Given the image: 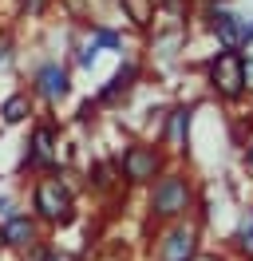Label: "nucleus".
Masks as SVG:
<instances>
[{"label": "nucleus", "instance_id": "f257e3e1", "mask_svg": "<svg viewBox=\"0 0 253 261\" xmlns=\"http://www.w3.org/2000/svg\"><path fill=\"white\" fill-rule=\"evenodd\" d=\"M210 75H214V83H218L225 95H241V83H245V64H241V56H237L234 48H225L218 60H214Z\"/></svg>", "mask_w": 253, "mask_h": 261}, {"label": "nucleus", "instance_id": "f03ea898", "mask_svg": "<svg viewBox=\"0 0 253 261\" xmlns=\"http://www.w3.org/2000/svg\"><path fill=\"white\" fill-rule=\"evenodd\" d=\"M36 210L44 214V218H67V210H71V198H67V190H63L56 178H47L36 186Z\"/></svg>", "mask_w": 253, "mask_h": 261}, {"label": "nucleus", "instance_id": "7ed1b4c3", "mask_svg": "<svg viewBox=\"0 0 253 261\" xmlns=\"http://www.w3.org/2000/svg\"><path fill=\"white\" fill-rule=\"evenodd\" d=\"M155 210L158 214H178L186 210V182L182 178H162L155 186Z\"/></svg>", "mask_w": 253, "mask_h": 261}, {"label": "nucleus", "instance_id": "20e7f679", "mask_svg": "<svg viewBox=\"0 0 253 261\" xmlns=\"http://www.w3.org/2000/svg\"><path fill=\"white\" fill-rule=\"evenodd\" d=\"M36 83H40V91H44L47 99H63L67 95V71H63L60 64H44L40 71H36Z\"/></svg>", "mask_w": 253, "mask_h": 261}, {"label": "nucleus", "instance_id": "39448f33", "mask_svg": "<svg viewBox=\"0 0 253 261\" xmlns=\"http://www.w3.org/2000/svg\"><path fill=\"white\" fill-rule=\"evenodd\" d=\"M123 170H127V178H150L155 174V150H146V147H131L127 150V159H123Z\"/></svg>", "mask_w": 253, "mask_h": 261}, {"label": "nucleus", "instance_id": "423d86ee", "mask_svg": "<svg viewBox=\"0 0 253 261\" xmlns=\"http://www.w3.org/2000/svg\"><path fill=\"white\" fill-rule=\"evenodd\" d=\"M214 32H218V40L225 48H241V44H245V24L237 16H230V12H218V16H214Z\"/></svg>", "mask_w": 253, "mask_h": 261}, {"label": "nucleus", "instance_id": "0eeeda50", "mask_svg": "<svg viewBox=\"0 0 253 261\" xmlns=\"http://www.w3.org/2000/svg\"><path fill=\"white\" fill-rule=\"evenodd\" d=\"M190 253H194V233H190V229H178V233H170L162 261H190Z\"/></svg>", "mask_w": 253, "mask_h": 261}, {"label": "nucleus", "instance_id": "6e6552de", "mask_svg": "<svg viewBox=\"0 0 253 261\" xmlns=\"http://www.w3.org/2000/svg\"><path fill=\"white\" fill-rule=\"evenodd\" d=\"M4 242L8 245H28L32 242V222L28 218H12V222L4 226Z\"/></svg>", "mask_w": 253, "mask_h": 261}, {"label": "nucleus", "instance_id": "1a4fd4ad", "mask_svg": "<svg viewBox=\"0 0 253 261\" xmlns=\"http://www.w3.org/2000/svg\"><path fill=\"white\" fill-rule=\"evenodd\" d=\"M119 4L127 8V16L135 20V24H142V28H146L150 16H155V0H119Z\"/></svg>", "mask_w": 253, "mask_h": 261}, {"label": "nucleus", "instance_id": "9d476101", "mask_svg": "<svg viewBox=\"0 0 253 261\" xmlns=\"http://www.w3.org/2000/svg\"><path fill=\"white\" fill-rule=\"evenodd\" d=\"M32 147H36V150H32V154L24 159V163H28V166L44 163L47 154H52V130H47V127H40V130H36V139H32Z\"/></svg>", "mask_w": 253, "mask_h": 261}, {"label": "nucleus", "instance_id": "9b49d317", "mask_svg": "<svg viewBox=\"0 0 253 261\" xmlns=\"http://www.w3.org/2000/svg\"><path fill=\"white\" fill-rule=\"evenodd\" d=\"M135 75H139V71H135V67H123V71H119V75H115V80H111V87L107 91H103V99H115L119 95V91H127V87H131V83H135Z\"/></svg>", "mask_w": 253, "mask_h": 261}, {"label": "nucleus", "instance_id": "f8f14e48", "mask_svg": "<svg viewBox=\"0 0 253 261\" xmlns=\"http://www.w3.org/2000/svg\"><path fill=\"white\" fill-rule=\"evenodd\" d=\"M24 115H28V99L24 95H12L8 103H4V123H20Z\"/></svg>", "mask_w": 253, "mask_h": 261}, {"label": "nucleus", "instance_id": "ddd939ff", "mask_svg": "<svg viewBox=\"0 0 253 261\" xmlns=\"http://www.w3.org/2000/svg\"><path fill=\"white\" fill-rule=\"evenodd\" d=\"M241 245H245V249L253 253V214L245 218V226H241Z\"/></svg>", "mask_w": 253, "mask_h": 261}, {"label": "nucleus", "instance_id": "4468645a", "mask_svg": "<svg viewBox=\"0 0 253 261\" xmlns=\"http://www.w3.org/2000/svg\"><path fill=\"white\" fill-rule=\"evenodd\" d=\"M20 4H24V12H32V16H36V12H44L47 0H20Z\"/></svg>", "mask_w": 253, "mask_h": 261}, {"label": "nucleus", "instance_id": "2eb2a0df", "mask_svg": "<svg viewBox=\"0 0 253 261\" xmlns=\"http://www.w3.org/2000/svg\"><path fill=\"white\" fill-rule=\"evenodd\" d=\"M0 60H4V44H0Z\"/></svg>", "mask_w": 253, "mask_h": 261}]
</instances>
